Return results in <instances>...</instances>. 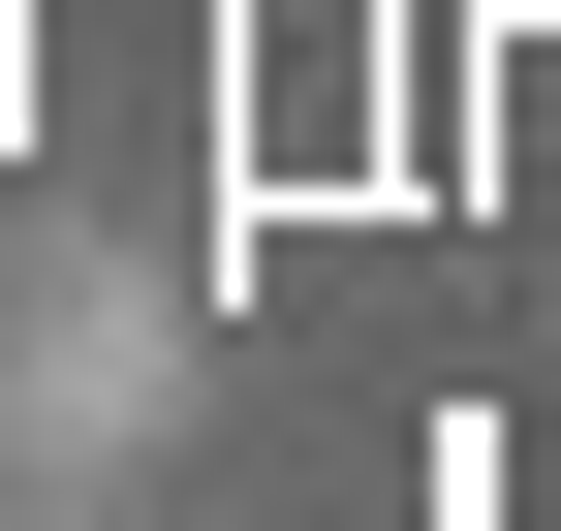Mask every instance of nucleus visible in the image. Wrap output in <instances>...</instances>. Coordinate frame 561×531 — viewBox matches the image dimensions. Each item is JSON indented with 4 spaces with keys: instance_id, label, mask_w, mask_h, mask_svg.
Listing matches in <instances>:
<instances>
[{
    "instance_id": "1",
    "label": "nucleus",
    "mask_w": 561,
    "mask_h": 531,
    "mask_svg": "<svg viewBox=\"0 0 561 531\" xmlns=\"http://www.w3.org/2000/svg\"><path fill=\"white\" fill-rule=\"evenodd\" d=\"M187 438H219V313H187V250H32V282H0V531L157 500Z\"/></svg>"
}]
</instances>
